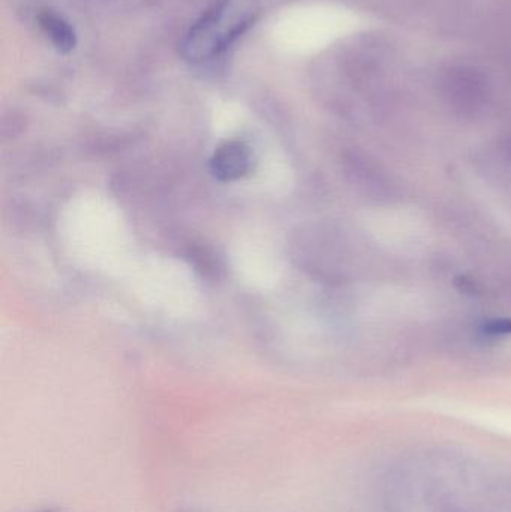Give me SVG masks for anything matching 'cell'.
Segmentation results:
<instances>
[{
    "label": "cell",
    "mask_w": 511,
    "mask_h": 512,
    "mask_svg": "<svg viewBox=\"0 0 511 512\" xmlns=\"http://www.w3.org/2000/svg\"><path fill=\"white\" fill-rule=\"evenodd\" d=\"M258 14V0H218L189 30L183 56L194 63L206 62L242 35Z\"/></svg>",
    "instance_id": "obj_1"
},
{
    "label": "cell",
    "mask_w": 511,
    "mask_h": 512,
    "mask_svg": "<svg viewBox=\"0 0 511 512\" xmlns=\"http://www.w3.org/2000/svg\"><path fill=\"white\" fill-rule=\"evenodd\" d=\"M252 168V152L242 141L221 144L210 159V171L219 182L242 179Z\"/></svg>",
    "instance_id": "obj_2"
},
{
    "label": "cell",
    "mask_w": 511,
    "mask_h": 512,
    "mask_svg": "<svg viewBox=\"0 0 511 512\" xmlns=\"http://www.w3.org/2000/svg\"><path fill=\"white\" fill-rule=\"evenodd\" d=\"M38 24L44 35L50 39L53 47L60 53H69L77 44V36L71 24L53 11H42L38 15Z\"/></svg>",
    "instance_id": "obj_3"
},
{
    "label": "cell",
    "mask_w": 511,
    "mask_h": 512,
    "mask_svg": "<svg viewBox=\"0 0 511 512\" xmlns=\"http://www.w3.org/2000/svg\"><path fill=\"white\" fill-rule=\"evenodd\" d=\"M482 331L486 336L491 337L511 334V319H492V321L486 322V324L483 325Z\"/></svg>",
    "instance_id": "obj_4"
},
{
    "label": "cell",
    "mask_w": 511,
    "mask_h": 512,
    "mask_svg": "<svg viewBox=\"0 0 511 512\" xmlns=\"http://www.w3.org/2000/svg\"><path fill=\"white\" fill-rule=\"evenodd\" d=\"M36 512H60V511H54V510H44V511H36Z\"/></svg>",
    "instance_id": "obj_5"
}]
</instances>
